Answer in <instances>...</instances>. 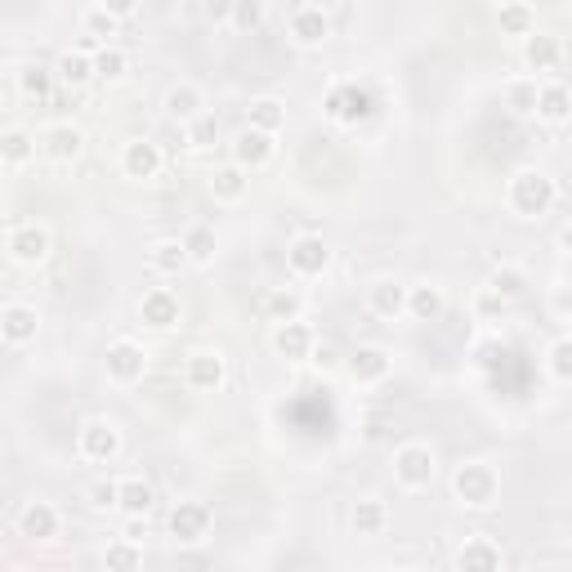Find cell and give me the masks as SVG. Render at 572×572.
I'll return each mask as SVG.
<instances>
[{
    "label": "cell",
    "instance_id": "6da1fadb",
    "mask_svg": "<svg viewBox=\"0 0 572 572\" xmlns=\"http://www.w3.org/2000/svg\"><path fill=\"white\" fill-rule=\"evenodd\" d=\"M506 201H510V211L523 215V220H542L555 211V201H559V184L550 171L542 166H519L510 175V188H506Z\"/></svg>",
    "mask_w": 572,
    "mask_h": 572
},
{
    "label": "cell",
    "instance_id": "7a4b0ae2",
    "mask_svg": "<svg viewBox=\"0 0 572 572\" xmlns=\"http://www.w3.org/2000/svg\"><path fill=\"white\" fill-rule=\"evenodd\" d=\"M452 497L465 506V510H493L497 497H501V474L497 465L487 461H461L452 470Z\"/></svg>",
    "mask_w": 572,
    "mask_h": 572
},
{
    "label": "cell",
    "instance_id": "3957f363",
    "mask_svg": "<svg viewBox=\"0 0 572 572\" xmlns=\"http://www.w3.org/2000/svg\"><path fill=\"white\" fill-rule=\"evenodd\" d=\"M121 452V425L108 416H90L76 425V457L90 465H108Z\"/></svg>",
    "mask_w": 572,
    "mask_h": 572
},
{
    "label": "cell",
    "instance_id": "277c9868",
    "mask_svg": "<svg viewBox=\"0 0 572 572\" xmlns=\"http://www.w3.org/2000/svg\"><path fill=\"white\" fill-rule=\"evenodd\" d=\"M5 251H10L14 264H23V269H40V264L50 260V251H54V233H50L46 224H36V220L14 224V228L5 233Z\"/></svg>",
    "mask_w": 572,
    "mask_h": 572
},
{
    "label": "cell",
    "instance_id": "5b68a950",
    "mask_svg": "<svg viewBox=\"0 0 572 572\" xmlns=\"http://www.w3.org/2000/svg\"><path fill=\"white\" fill-rule=\"evenodd\" d=\"M438 474V457L430 443H402L394 452V478L398 487H407V493H421V487H430Z\"/></svg>",
    "mask_w": 572,
    "mask_h": 572
},
{
    "label": "cell",
    "instance_id": "8992f818",
    "mask_svg": "<svg viewBox=\"0 0 572 572\" xmlns=\"http://www.w3.org/2000/svg\"><path fill=\"white\" fill-rule=\"evenodd\" d=\"M184 381L197 394H220L228 385V358H224V349H211V345L192 349L184 358Z\"/></svg>",
    "mask_w": 572,
    "mask_h": 572
},
{
    "label": "cell",
    "instance_id": "52a82bcc",
    "mask_svg": "<svg viewBox=\"0 0 572 572\" xmlns=\"http://www.w3.org/2000/svg\"><path fill=\"white\" fill-rule=\"evenodd\" d=\"M286 269H291V277H300V282L322 277L326 269H332V247H326V237L322 233L291 237V247H286Z\"/></svg>",
    "mask_w": 572,
    "mask_h": 572
},
{
    "label": "cell",
    "instance_id": "ba28073f",
    "mask_svg": "<svg viewBox=\"0 0 572 572\" xmlns=\"http://www.w3.org/2000/svg\"><path fill=\"white\" fill-rule=\"evenodd\" d=\"M366 112H372V99H366L358 80H336V86L322 95V116L336 121V126H358Z\"/></svg>",
    "mask_w": 572,
    "mask_h": 572
},
{
    "label": "cell",
    "instance_id": "9c48e42d",
    "mask_svg": "<svg viewBox=\"0 0 572 572\" xmlns=\"http://www.w3.org/2000/svg\"><path fill=\"white\" fill-rule=\"evenodd\" d=\"M103 366H108V381H112V385H139V381L148 376V353H144L139 340L121 336V340L108 345Z\"/></svg>",
    "mask_w": 572,
    "mask_h": 572
},
{
    "label": "cell",
    "instance_id": "30bf717a",
    "mask_svg": "<svg viewBox=\"0 0 572 572\" xmlns=\"http://www.w3.org/2000/svg\"><path fill=\"white\" fill-rule=\"evenodd\" d=\"M80 152H86V130L76 121H54V126L40 130V157L54 161V166H72Z\"/></svg>",
    "mask_w": 572,
    "mask_h": 572
},
{
    "label": "cell",
    "instance_id": "8fae6325",
    "mask_svg": "<svg viewBox=\"0 0 572 572\" xmlns=\"http://www.w3.org/2000/svg\"><path fill=\"white\" fill-rule=\"evenodd\" d=\"M211 523H215V510L207 501H179L171 510V537L175 546H197L211 537Z\"/></svg>",
    "mask_w": 572,
    "mask_h": 572
},
{
    "label": "cell",
    "instance_id": "7c38bea8",
    "mask_svg": "<svg viewBox=\"0 0 572 572\" xmlns=\"http://www.w3.org/2000/svg\"><path fill=\"white\" fill-rule=\"evenodd\" d=\"M228 152H233L228 161H237V166H247V171H264L269 161L277 157V135L247 126V130H237V135H233Z\"/></svg>",
    "mask_w": 572,
    "mask_h": 572
},
{
    "label": "cell",
    "instance_id": "4fadbf2b",
    "mask_svg": "<svg viewBox=\"0 0 572 572\" xmlns=\"http://www.w3.org/2000/svg\"><path fill=\"white\" fill-rule=\"evenodd\" d=\"M273 353L286 358V362H309L318 336H313V326L304 318H291V322H273V336H269Z\"/></svg>",
    "mask_w": 572,
    "mask_h": 572
},
{
    "label": "cell",
    "instance_id": "5bb4252c",
    "mask_svg": "<svg viewBox=\"0 0 572 572\" xmlns=\"http://www.w3.org/2000/svg\"><path fill=\"white\" fill-rule=\"evenodd\" d=\"M345 372H349V381L353 385H385L389 381V372H394V358L381 349V345H358L349 358H345Z\"/></svg>",
    "mask_w": 572,
    "mask_h": 572
},
{
    "label": "cell",
    "instance_id": "9a60e30c",
    "mask_svg": "<svg viewBox=\"0 0 572 572\" xmlns=\"http://www.w3.org/2000/svg\"><path fill=\"white\" fill-rule=\"evenodd\" d=\"M179 318H184V304L171 286H152V291L139 296V322L152 326V332H171V326H179Z\"/></svg>",
    "mask_w": 572,
    "mask_h": 572
},
{
    "label": "cell",
    "instance_id": "2e32d148",
    "mask_svg": "<svg viewBox=\"0 0 572 572\" xmlns=\"http://www.w3.org/2000/svg\"><path fill=\"white\" fill-rule=\"evenodd\" d=\"M14 527H18V537H27V542H54L59 527H63V514H59L54 501H27L18 510V519H14Z\"/></svg>",
    "mask_w": 572,
    "mask_h": 572
},
{
    "label": "cell",
    "instance_id": "e0dca14e",
    "mask_svg": "<svg viewBox=\"0 0 572 572\" xmlns=\"http://www.w3.org/2000/svg\"><path fill=\"white\" fill-rule=\"evenodd\" d=\"M161 166H166V152H161V144H152V139H130L121 148V175L126 179H157Z\"/></svg>",
    "mask_w": 572,
    "mask_h": 572
},
{
    "label": "cell",
    "instance_id": "ac0fdd59",
    "mask_svg": "<svg viewBox=\"0 0 572 572\" xmlns=\"http://www.w3.org/2000/svg\"><path fill=\"white\" fill-rule=\"evenodd\" d=\"M36 332H40V313H36L32 304L14 300V304L0 309V340H5L10 349L32 345V340H36Z\"/></svg>",
    "mask_w": 572,
    "mask_h": 572
},
{
    "label": "cell",
    "instance_id": "d6986e66",
    "mask_svg": "<svg viewBox=\"0 0 572 572\" xmlns=\"http://www.w3.org/2000/svg\"><path fill=\"white\" fill-rule=\"evenodd\" d=\"M452 563H457L461 572H497V568L506 563V555H501V546L487 537V533H474V537H465V542L457 546Z\"/></svg>",
    "mask_w": 572,
    "mask_h": 572
},
{
    "label": "cell",
    "instance_id": "ffe728a7",
    "mask_svg": "<svg viewBox=\"0 0 572 572\" xmlns=\"http://www.w3.org/2000/svg\"><path fill=\"white\" fill-rule=\"evenodd\" d=\"M286 32H291L300 50H318V46H326V36H332V14L318 5H300L291 14V23H286Z\"/></svg>",
    "mask_w": 572,
    "mask_h": 572
},
{
    "label": "cell",
    "instance_id": "44dd1931",
    "mask_svg": "<svg viewBox=\"0 0 572 572\" xmlns=\"http://www.w3.org/2000/svg\"><path fill=\"white\" fill-rule=\"evenodd\" d=\"M366 309H372L381 322H398L407 318V286L398 277H381L366 286Z\"/></svg>",
    "mask_w": 572,
    "mask_h": 572
},
{
    "label": "cell",
    "instance_id": "7402d4cb",
    "mask_svg": "<svg viewBox=\"0 0 572 572\" xmlns=\"http://www.w3.org/2000/svg\"><path fill=\"white\" fill-rule=\"evenodd\" d=\"M207 188H211V197L220 201V207H237V201L251 192V171L237 166V161H224V166L211 171Z\"/></svg>",
    "mask_w": 572,
    "mask_h": 572
},
{
    "label": "cell",
    "instance_id": "603a6c76",
    "mask_svg": "<svg viewBox=\"0 0 572 572\" xmlns=\"http://www.w3.org/2000/svg\"><path fill=\"white\" fill-rule=\"evenodd\" d=\"M54 72H59V86H63V90H86L90 80H99V72H95V50H90V46L63 50L59 63H54Z\"/></svg>",
    "mask_w": 572,
    "mask_h": 572
},
{
    "label": "cell",
    "instance_id": "cb8c5ba5",
    "mask_svg": "<svg viewBox=\"0 0 572 572\" xmlns=\"http://www.w3.org/2000/svg\"><path fill=\"white\" fill-rule=\"evenodd\" d=\"M559 63H563V40H559V36H550V32L523 36V67H527V72L546 76V72H555Z\"/></svg>",
    "mask_w": 572,
    "mask_h": 572
},
{
    "label": "cell",
    "instance_id": "d4e9b609",
    "mask_svg": "<svg viewBox=\"0 0 572 572\" xmlns=\"http://www.w3.org/2000/svg\"><path fill=\"white\" fill-rule=\"evenodd\" d=\"M161 108H166V116H171V121L188 126V121H197V116H201V108H207V95H201V86H192V80H179V86H171V90H166Z\"/></svg>",
    "mask_w": 572,
    "mask_h": 572
},
{
    "label": "cell",
    "instance_id": "484cf974",
    "mask_svg": "<svg viewBox=\"0 0 572 572\" xmlns=\"http://www.w3.org/2000/svg\"><path fill=\"white\" fill-rule=\"evenodd\" d=\"M443 309H447V296H443L438 282H416V286H407V318H416V322H438Z\"/></svg>",
    "mask_w": 572,
    "mask_h": 572
},
{
    "label": "cell",
    "instance_id": "4316f807",
    "mask_svg": "<svg viewBox=\"0 0 572 572\" xmlns=\"http://www.w3.org/2000/svg\"><path fill=\"white\" fill-rule=\"evenodd\" d=\"M188 264H192V260H188L184 237H161V241H152V247H148V269L161 273V277H175V273H184Z\"/></svg>",
    "mask_w": 572,
    "mask_h": 572
},
{
    "label": "cell",
    "instance_id": "83f0119b",
    "mask_svg": "<svg viewBox=\"0 0 572 572\" xmlns=\"http://www.w3.org/2000/svg\"><path fill=\"white\" fill-rule=\"evenodd\" d=\"M349 527L358 537H381L389 527V506L381 497H358L353 510H349Z\"/></svg>",
    "mask_w": 572,
    "mask_h": 572
},
{
    "label": "cell",
    "instance_id": "f1b7e54d",
    "mask_svg": "<svg viewBox=\"0 0 572 572\" xmlns=\"http://www.w3.org/2000/svg\"><path fill=\"white\" fill-rule=\"evenodd\" d=\"M152 501H157V493H152V483H148L144 474L116 478V510L126 514V519H130V514H148Z\"/></svg>",
    "mask_w": 572,
    "mask_h": 572
},
{
    "label": "cell",
    "instance_id": "f546056e",
    "mask_svg": "<svg viewBox=\"0 0 572 572\" xmlns=\"http://www.w3.org/2000/svg\"><path fill=\"white\" fill-rule=\"evenodd\" d=\"M36 152H40V139L32 130H23V126H10L5 135H0V161H5L10 171H23Z\"/></svg>",
    "mask_w": 572,
    "mask_h": 572
},
{
    "label": "cell",
    "instance_id": "4dcf8cb0",
    "mask_svg": "<svg viewBox=\"0 0 572 572\" xmlns=\"http://www.w3.org/2000/svg\"><path fill=\"white\" fill-rule=\"evenodd\" d=\"M537 116L546 121V126H563V121L572 116V90L559 86V80H546L542 95H537Z\"/></svg>",
    "mask_w": 572,
    "mask_h": 572
},
{
    "label": "cell",
    "instance_id": "1f68e13d",
    "mask_svg": "<svg viewBox=\"0 0 572 572\" xmlns=\"http://www.w3.org/2000/svg\"><path fill=\"white\" fill-rule=\"evenodd\" d=\"M487 291H497L506 304L523 300V296H527V269H519V264H497L493 277H487Z\"/></svg>",
    "mask_w": 572,
    "mask_h": 572
},
{
    "label": "cell",
    "instance_id": "d6a6232c",
    "mask_svg": "<svg viewBox=\"0 0 572 572\" xmlns=\"http://www.w3.org/2000/svg\"><path fill=\"white\" fill-rule=\"evenodd\" d=\"M247 126H256V130H269V135H277V130L286 126V103H282L277 95H260V99H251Z\"/></svg>",
    "mask_w": 572,
    "mask_h": 572
},
{
    "label": "cell",
    "instance_id": "836d02e7",
    "mask_svg": "<svg viewBox=\"0 0 572 572\" xmlns=\"http://www.w3.org/2000/svg\"><path fill=\"white\" fill-rule=\"evenodd\" d=\"M501 10V32L506 36H533L537 32V10L527 5V0H506V5H497Z\"/></svg>",
    "mask_w": 572,
    "mask_h": 572
},
{
    "label": "cell",
    "instance_id": "e575fe53",
    "mask_svg": "<svg viewBox=\"0 0 572 572\" xmlns=\"http://www.w3.org/2000/svg\"><path fill=\"white\" fill-rule=\"evenodd\" d=\"M184 247H188V260H192L197 269H207V264H215V256H220V237H215V228L197 224V228L184 233Z\"/></svg>",
    "mask_w": 572,
    "mask_h": 572
},
{
    "label": "cell",
    "instance_id": "d590c367",
    "mask_svg": "<svg viewBox=\"0 0 572 572\" xmlns=\"http://www.w3.org/2000/svg\"><path fill=\"white\" fill-rule=\"evenodd\" d=\"M264 313H269L273 322H291V318L304 313V296L291 291V286H273V291L264 296Z\"/></svg>",
    "mask_w": 572,
    "mask_h": 572
},
{
    "label": "cell",
    "instance_id": "8d00e7d4",
    "mask_svg": "<svg viewBox=\"0 0 572 572\" xmlns=\"http://www.w3.org/2000/svg\"><path fill=\"white\" fill-rule=\"evenodd\" d=\"M103 563H108L112 572H135V568H144V542H130V537L108 542Z\"/></svg>",
    "mask_w": 572,
    "mask_h": 572
},
{
    "label": "cell",
    "instance_id": "74e56055",
    "mask_svg": "<svg viewBox=\"0 0 572 572\" xmlns=\"http://www.w3.org/2000/svg\"><path fill=\"white\" fill-rule=\"evenodd\" d=\"M95 72H99V80L116 86V80H126V72H130V54L121 46H99L95 50Z\"/></svg>",
    "mask_w": 572,
    "mask_h": 572
},
{
    "label": "cell",
    "instance_id": "f35d334b",
    "mask_svg": "<svg viewBox=\"0 0 572 572\" xmlns=\"http://www.w3.org/2000/svg\"><path fill=\"white\" fill-rule=\"evenodd\" d=\"M54 86H59V72L54 67H23L18 72V90H23V99H50L54 95Z\"/></svg>",
    "mask_w": 572,
    "mask_h": 572
},
{
    "label": "cell",
    "instance_id": "ab89813d",
    "mask_svg": "<svg viewBox=\"0 0 572 572\" xmlns=\"http://www.w3.org/2000/svg\"><path fill=\"white\" fill-rule=\"evenodd\" d=\"M537 95H542L537 76H523V80H510L506 86V103L514 116H537Z\"/></svg>",
    "mask_w": 572,
    "mask_h": 572
},
{
    "label": "cell",
    "instance_id": "60d3db41",
    "mask_svg": "<svg viewBox=\"0 0 572 572\" xmlns=\"http://www.w3.org/2000/svg\"><path fill=\"white\" fill-rule=\"evenodd\" d=\"M546 372H550V381L572 385V336H563L546 349Z\"/></svg>",
    "mask_w": 572,
    "mask_h": 572
},
{
    "label": "cell",
    "instance_id": "b9f144b4",
    "mask_svg": "<svg viewBox=\"0 0 572 572\" xmlns=\"http://www.w3.org/2000/svg\"><path fill=\"white\" fill-rule=\"evenodd\" d=\"M116 27H121V18H112L103 5H99V10H86V18H80V32H86L90 40H99V46H112Z\"/></svg>",
    "mask_w": 572,
    "mask_h": 572
},
{
    "label": "cell",
    "instance_id": "7bdbcfd3",
    "mask_svg": "<svg viewBox=\"0 0 572 572\" xmlns=\"http://www.w3.org/2000/svg\"><path fill=\"white\" fill-rule=\"evenodd\" d=\"M309 366H313V372H336V366H340V349L336 345H326V340H318L313 345V353H309Z\"/></svg>",
    "mask_w": 572,
    "mask_h": 572
},
{
    "label": "cell",
    "instance_id": "ee69618b",
    "mask_svg": "<svg viewBox=\"0 0 572 572\" xmlns=\"http://www.w3.org/2000/svg\"><path fill=\"white\" fill-rule=\"evenodd\" d=\"M90 506H99V510H116V478H108V483H95Z\"/></svg>",
    "mask_w": 572,
    "mask_h": 572
},
{
    "label": "cell",
    "instance_id": "f6af8a7d",
    "mask_svg": "<svg viewBox=\"0 0 572 572\" xmlns=\"http://www.w3.org/2000/svg\"><path fill=\"white\" fill-rule=\"evenodd\" d=\"M99 5H103L112 18H121V23H126V18H135V14H139V5H144V0H99Z\"/></svg>",
    "mask_w": 572,
    "mask_h": 572
},
{
    "label": "cell",
    "instance_id": "bcb514c9",
    "mask_svg": "<svg viewBox=\"0 0 572 572\" xmlns=\"http://www.w3.org/2000/svg\"><path fill=\"white\" fill-rule=\"evenodd\" d=\"M233 10H237V0H207V18H215V23H228Z\"/></svg>",
    "mask_w": 572,
    "mask_h": 572
},
{
    "label": "cell",
    "instance_id": "7dc6e473",
    "mask_svg": "<svg viewBox=\"0 0 572 572\" xmlns=\"http://www.w3.org/2000/svg\"><path fill=\"white\" fill-rule=\"evenodd\" d=\"M559 251H568V256H572V224H563V228H559Z\"/></svg>",
    "mask_w": 572,
    "mask_h": 572
},
{
    "label": "cell",
    "instance_id": "c3c4849f",
    "mask_svg": "<svg viewBox=\"0 0 572 572\" xmlns=\"http://www.w3.org/2000/svg\"><path fill=\"white\" fill-rule=\"evenodd\" d=\"M304 5H318V10H332L336 0H304Z\"/></svg>",
    "mask_w": 572,
    "mask_h": 572
},
{
    "label": "cell",
    "instance_id": "681fc988",
    "mask_svg": "<svg viewBox=\"0 0 572 572\" xmlns=\"http://www.w3.org/2000/svg\"><path fill=\"white\" fill-rule=\"evenodd\" d=\"M497 5H506V0H497Z\"/></svg>",
    "mask_w": 572,
    "mask_h": 572
}]
</instances>
